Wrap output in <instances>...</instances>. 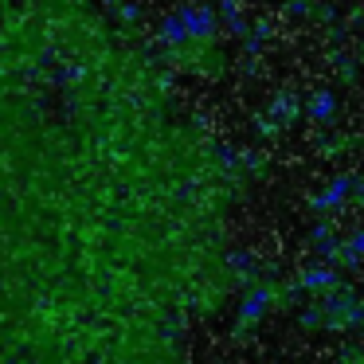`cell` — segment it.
Masks as SVG:
<instances>
[{"instance_id": "cell-3", "label": "cell", "mask_w": 364, "mask_h": 364, "mask_svg": "<svg viewBox=\"0 0 364 364\" xmlns=\"http://www.w3.org/2000/svg\"><path fill=\"white\" fill-rule=\"evenodd\" d=\"M270 306H274V290L270 286H262V282H255L251 290L243 294V301H239V325H255V321H262V317L270 314Z\"/></svg>"}, {"instance_id": "cell-6", "label": "cell", "mask_w": 364, "mask_h": 364, "mask_svg": "<svg viewBox=\"0 0 364 364\" xmlns=\"http://www.w3.org/2000/svg\"><path fill=\"white\" fill-rule=\"evenodd\" d=\"M353 204L364 212V176H356V192H353Z\"/></svg>"}, {"instance_id": "cell-2", "label": "cell", "mask_w": 364, "mask_h": 364, "mask_svg": "<svg viewBox=\"0 0 364 364\" xmlns=\"http://www.w3.org/2000/svg\"><path fill=\"white\" fill-rule=\"evenodd\" d=\"M301 102H306V122H309V126H317V129L337 126L341 114H345V98H341L333 87L306 90V98H301Z\"/></svg>"}, {"instance_id": "cell-1", "label": "cell", "mask_w": 364, "mask_h": 364, "mask_svg": "<svg viewBox=\"0 0 364 364\" xmlns=\"http://www.w3.org/2000/svg\"><path fill=\"white\" fill-rule=\"evenodd\" d=\"M353 192H356V173H333L317 192H309V212L314 215L345 212V204H353Z\"/></svg>"}, {"instance_id": "cell-5", "label": "cell", "mask_w": 364, "mask_h": 364, "mask_svg": "<svg viewBox=\"0 0 364 364\" xmlns=\"http://www.w3.org/2000/svg\"><path fill=\"white\" fill-rule=\"evenodd\" d=\"M345 247L364 262V223H360V228H353V231H345Z\"/></svg>"}, {"instance_id": "cell-4", "label": "cell", "mask_w": 364, "mask_h": 364, "mask_svg": "<svg viewBox=\"0 0 364 364\" xmlns=\"http://www.w3.org/2000/svg\"><path fill=\"white\" fill-rule=\"evenodd\" d=\"M298 286L306 294H329V290H337V286H345V282H341V274H337L333 262H314V267H306L298 274Z\"/></svg>"}]
</instances>
